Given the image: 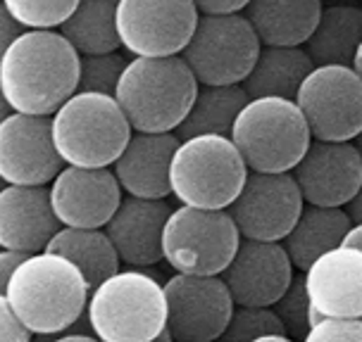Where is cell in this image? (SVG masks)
Returning <instances> with one entry per match:
<instances>
[{
  "instance_id": "6da1fadb",
  "label": "cell",
  "mask_w": 362,
  "mask_h": 342,
  "mask_svg": "<svg viewBox=\"0 0 362 342\" xmlns=\"http://www.w3.org/2000/svg\"><path fill=\"white\" fill-rule=\"evenodd\" d=\"M81 55L60 31H27L0 53V93L10 112L53 117L79 93Z\"/></svg>"
},
{
  "instance_id": "7a4b0ae2",
  "label": "cell",
  "mask_w": 362,
  "mask_h": 342,
  "mask_svg": "<svg viewBox=\"0 0 362 342\" xmlns=\"http://www.w3.org/2000/svg\"><path fill=\"white\" fill-rule=\"evenodd\" d=\"M3 300L34 335L72 331L86 316L90 286L69 259L53 252L31 255L8 286Z\"/></svg>"
},
{
  "instance_id": "3957f363",
  "label": "cell",
  "mask_w": 362,
  "mask_h": 342,
  "mask_svg": "<svg viewBox=\"0 0 362 342\" xmlns=\"http://www.w3.org/2000/svg\"><path fill=\"white\" fill-rule=\"evenodd\" d=\"M200 83L184 57H134L117 88V102L136 133H177L198 98Z\"/></svg>"
},
{
  "instance_id": "277c9868",
  "label": "cell",
  "mask_w": 362,
  "mask_h": 342,
  "mask_svg": "<svg viewBox=\"0 0 362 342\" xmlns=\"http://www.w3.org/2000/svg\"><path fill=\"white\" fill-rule=\"evenodd\" d=\"M88 328L100 342H155L167 331V295L144 269H122L90 290Z\"/></svg>"
},
{
  "instance_id": "5b68a950",
  "label": "cell",
  "mask_w": 362,
  "mask_h": 342,
  "mask_svg": "<svg viewBox=\"0 0 362 342\" xmlns=\"http://www.w3.org/2000/svg\"><path fill=\"white\" fill-rule=\"evenodd\" d=\"M132 135L134 128L112 95L76 93L53 114V140L67 166L110 169Z\"/></svg>"
},
{
  "instance_id": "8992f818",
  "label": "cell",
  "mask_w": 362,
  "mask_h": 342,
  "mask_svg": "<svg viewBox=\"0 0 362 342\" xmlns=\"http://www.w3.org/2000/svg\"><path fill=\"white\" fill-rule=\"evenodd\" d=\"M231 140L250 171L291 173L315 138L296 100L257 98L238 114Z\"/></svg>"
},
{
  "instance_id": "52a82bcc",
  "label": "cell",
  "mask_w": 362,
  "mask_h": 342,
  "mask_svg": "<svg viewBox=\"0 0 362 342\" xmlns=\"http://www.w3.org/2000/svg\"><path fill=\"white\" fill-rule=\"evenodd\" d=\"M170 176L172 195L186 207L229 209L250 169L229 135H196L181 140Z\"/></svg>"
},
{
  "instance_id": "ba28073f",
  "label": "cell",
  "mask_w": 362,
  "mask_h": 342,
  "mask_svg": "<svg viewBox=\"0 0 362 342\" xmlns=\"http://www.w3.org/2000/svg\"><path fill=\"white\" fill-rule=\"evenodd\" d=\"M241 231L229 209L181 204L165 226V262L186 276H222L241 248Z\"/></svg>"
},
{
  "instance_id": "9c48e42d",
  "label": "cell",
  "mask_w": 362,
  "mask_h": 342,
  "mask_svg": "<svg viewBox=\"0 0 362 342\" xmlns=\"http://www.w3.org/2000/svg\"><path fill=\"white\" fill-rule=\"evenodd\" d=\"M260 50L262 43L245 15H200L196 34L181 57L200 86H243Z\"/></svg>"
},
{
  "instance_id": "30bf717a",
  "label": "cell",
  "mask_w": 362,
  "mask_h": 342,
  "mask_svg": "<svg viewBox=\"0 0 362 342\" xmlns=\"http://www.w3.org/2000/svg\"><path fill=\"white\" fill-rule=\"evenodd\" d=\"M193 0H119L117 31L122 48L134 57H179L198 27Z\"/></svg>"
},
{
  "instance_id": "8fae6325",
  "label": "cell",
  "mask_w": 362,
  "mask_h": 342,
  "mask_svg": "<svg viewBox=\"0 0 362 342\" xmlns=\"http://www.w3.org/2000/svg\"><path fill=\"white\" fill-rule=\"evenodd\" d=\"M296 102L315 140L355 143L362 133V79L353 67H317Z\"/></svg>"
},
{
  "instance_id": "7c38bea8",
  "label": "cell",
  "mask_w": 362,
  "mask_h": 342,
  "mask_svg": "<svg viewBox=\"0 0 362 342\" xmlns=\"http://www.w3.org/2000/svg\"><path fill=\"white\" fill-rule=\"evenodd\" d=\"M167 331L174 342H219L236 302L222 276L174 274L165 283Z\"/></svg>"
},
{
  "instance_id": "4fadbf2b",
  "label": "cell",
  "mask_w": 362,
  "mask_h": 342,
  "mask_svg": "<svg viewBox=\"0 0 362 342\" xmlns=\"http://www.w3.org/2000/svg\"><path fill=\"white\" fill-rule=\"evenodd\" d=\"M305 209V197L293 173L250 171L241 195L229 207L241 238L262 243H284Z\"/></svg>"
},
{
  "instance_id": "5bb4252c",
  "label": "cell",
  "mask_w": 362,
  "mask_h": 342,
  "mask_svg": "<svg viewBox=\"0 0 362 342\" xmlns=\"http://www.w3.org/2000/svg\"><path fill=\"white\" fill-rule=\"evenodd\" d=\"M53 140V117L10 112L0 121V176L8 185H53L64 169Z\"/></svg>"
},
{
  "instance_id": "9a60e30c",
  "label": "cell",
  "mask_w": 362,
  "mask_h": 342,
  "mask_svg": "<svg viewBox=\"0 0 362 342\" xmlns=\"http://www.w3.org/2000/svg\"><path fill=\"white\" fill-rule=\"evenodd\" d=\"M296 267L284 243L241 240L222 279L241 307H274L296 279Z\"/></svg>"
},
{
  "instance_id": "2e32d148",
  "label": "cell",
  "mask_w": 362,
  "mask_h": 342,
  "mask_svg": "<svg viewBox=\"0 0 362 342\" xmlns=\"http://www.w3.org/2000/svg\"><path fill=\"white\" fill-rule=\"evenodd\" d=\"M50 197L64 228H105L124 190L112 169L64 166L50 185Z\"/></svg>"
},
{
  "instance_id": "e0dca14e",
  "label": "cell",
  "mask_w": 362,
  "mask_h": 342,
  "mask_svg": "<svg viewBox=\"0 0 362 342\" xmlns=\"http://www.w3.org/2000/svg\"><path fill=\"white\" fill-rule=\"evenodd\" d=\"M291 173L298 181L305 204L344 209L362 185V154L355 143L313 140Z\"/></svg>"
},
{
  "instance_id": "ac0fdd59",
  "label": "cell",
  "mask_w": 362,
  "mask_h": 342,
  "mask_svg": "<svg viewBox=\"0 0 362 342\" xmlns=\"http://www.w3.org/2000/svg\"><path fill=\"white\" fill-rule=\"evenodd\" d=\"M62 228L48 185H5L0 190L3 250L41 255Z\"/></svg>"
},
{
  "instance_id": "d6986e66",
  "label": "cell",
  "mask_w": 362,
  "mask_h": 342,
  "mask_svg": "<svg viewBox=\"0 0 362 342\" xmlns=\"http://www.w3.org/2000/svg\"><path fill=\"white\" fill-rule=\"evenodd\" d=\"M313 326L322 319H362V252L332 250L305 271Z\"/></svg>"
},
{
  "instance_id": "ffe728a7",
  "label": "cell",
  "mask_w": 362,
  "mask_h": 342,
  "mask_svg": "<svg viewBox=\"0 0 362 342\" xmlns=\"http://www.w3.org/2000/svg\"><path fill=\"white\" fill-rule=\"evenodd\" d=\"M170 200H141L124 195L119 209L105 226L110 240L129 269H146L165 259L163 238L172 212Z\"/></svg>"
},
{
  "instance_id": "44dd1931",
  "label": "cell",
  "mask_w": 362,
  "mask_h": 342,
  "mask_svg": "<svg viewBox=\"0 0 362 342\" xmlns=\"http://www.w3.org/2000/svg\"><path fill=\"white\" fill-rule=\"evenodd\" d=\"M181 140L177 133H136L112 171L122 190L141 200H167L172 195V162Z\"/></svg>"
},
{
  "instance_id": "7402d4cb",
  "label": "cell",
  "mask_w": 362,
  "mask_h": 342,
  "mask_svg": "<svg viewBox=\"0 0 362 342\" xmlns=\"http://www.w3.org/2000/svg\"><path fill=\"white\" fill-rule=\"evenodd\" d=\"M322 10L320 0H253L243 15L253 24L262 48H305Z\"/></svg>"
},
{
  "instance_id": "603a6c76",
  "label": "cell",
  "mask_w": 362,
  "mask_h": 342,
  "mask_svg": "<svg viewBox=\"0 0 362 342\" xmlns=\"http://www.w3.org/2000/svg\"><path fill=\"white\" fill-rule=\"evenodd\" d=\"M351 228L353 221L348 219L346 209L305 204L298 224L284 238V248H286L296 271L305 274L320 257L341 248Z\"/></svg>"
},
{
  "instance_id": "cb8c5ba5",
  "label": "cell",
  "mask_w": 362,
  "mask_h": 342,
  "mask_svg": "<svg viewBox=\"0 0 362 342\" xmlns=\"http://www.w3.org/2000/svg\"><path fill=\"white\" fill-rule=\"evenodd\" d=\"M317 69L305 48H262L253 72L243 88L250 100L284 98L298 100V93L308 76Z\"/></svg>"
},
{
  "instance_id": "d4e9b609",
  "label": "cell",
  "mask_w": 362,
  "mask_h": 342,
  "mask_svg": "<svg viewBox=\"0 0 362 342\" xmlns=\"http://www.w3.org/2000/svg\"><path fill=\"white\" fill-rule=\"evenodd\" d=\"M362 48V5H325L305 50L317 67H353Z\"/></svg>"
},
{
  "instance_id": "484cf974",
  "label": "cell",
  "mask_w": 362,
  "mask_h": 342,
  "mask_svg": "<svg viewBox=\"0 0 362 342\" xmlns=\"http://www.w3.org/2000/svg\"><path fill=\"white\" fill-rule=\"evenodd\" d=\"M45 252L60 255L72 262L88 281L90 290L122 271L117 248L110 240L105 228H62Z\"/></svg>"
},
{
  "instance_id": "4316f807",
  "label": "cell",
  "mask_w": 362,
  "mask_h": 342,
  "mask_svg": "<svg viewBox=\"0 0 362 342\" xmlns=\"http://www.w3.org/2000/svg\"><path fill=\"white\" fill-rule=\"evenodd\" d=\"M250 95L243 86H200L189 117L177 128L179 140L196 135H229Z\"/></svg>"
},
{
  "instance_id": "83f0119b",
  "label": "cell",
  "mask_w": 362,
  "mask_h": 342,
  "mask_svg": "<svg viewBox=\"0 0 362 342\" xmlns=\"http://www.w3.org/2000/svg\"><path fill=\"white\" fill-rule=\"evenodd\" d=\"M60 34L74 45L81 57L119 53L117 3L115 0H83L76 12L62 24Z\"/></svg>"
},
{
  "instance_id": "f1b7e54d",
  "label": "cell",
  "mask_w": 362,
  "mask_h": 342,
  "mask_svg": "<svg viewBox=\"0 0 362 342\" xmlns=\"http://www.w3.org/2000/svg\"><path fill=\"white\" fill-rule=\"evenodd\" d=\"M79 0H3V8L27 31H55L76 12Z\"/></svg>"
},
{
  "instance_id": "f546056e",
  "label": "cell",
  "mask_w": 362,
  "mask_h": 342,
  "mask_svg": "<svg viewBox=\"0 0 362 342\" xmlns=\"http://www.w3.org/2000/svg\"><path fill=\"white\" fill-rule=\"evenodd\" d=\"M272 309L279 316L288 338H293L296 342L305 340V335L313 328V305H310L305 274H300V271L296 274L293 283H291L286 293L281 295V300Z\"/></svg>"
},
{
  "instance_id": "4dcf8cb0",
  "label": "cell",
  "mask_w": 362,
  "mask_h": 342,
  "mask_svg": "<svg viewBox=\"0 0 362 342\" xmlns=\"http://www.w3.org/2000/svg\"><path fill=\"white\" fill-rule=\"evenodd\" d=\"M129 62L132 60H127V55L122 53L81 57L79 93H100L115 98Z\"/></svg>"
},
{
  "instance_id": "1f68e13d",
  "label": "cell",
  "mask_w": 362,
  "mask_h": 342,
  "mask_svg": "<svg viewBox=\"0 0 362 342\" xmlns=\"http://www.w3.org/2000/svg\"><path fill=\"white\" fill-rule=\"evenodd\" d=\"M264 335H286L279 316L272 307H241L236 305L234 316L219 342H255Z\"/></svg>"
},
{
  "instance_id": "d6a6232c",
  "label": "cell",
  "mask_w": 362,
  "mask_h": 342,
  "mask_svg": "<svg viewBox=\"0 0 362 342\" xmlns=\"http://www.w3.org/2000/svg\"><path fill=\"white\" fill-rule=\"evenodd\" d=\"M303 342H362V319H322Z\"/></svg>"
},
{
  "instance_id": "836d02e7",
  "label": "cell",
  "mask_w": 362,
  "mask_h": 342,
  "mask_svg": "<svg viewBox=\"0 0 362 342\" xmlns=\"http://www.w3.org/2000/svg\"><path fill=\"white\" fill-rule=\"evenodd\" d=\"M31 333L27 324L12 312L5 300H0V342H31Z\"/></svg>"
},
{
  "instance_id": "e575fe53",
  "label": "cell",
  "mask_w": 362,
  "mask_h": 342,
  "mask_svg": "<svg viewBox=\"0 0 362 342\" xmlns=\"http://www.w3.org/2000/svg\"><path fill=\"white\" fill-rule=\"evenodd\" d=\"M31 255L27 252H17V250H3L0 252V290L10 283V279L15 276V271L29 259Z\"/></svg>"
},
{
  "instance_id": "d590c367",
  "label": "cell",
  "mask_w": 362,
  "mask_h": 342,
  "mask_svg": "<svg viewBox=\"0 0 362 342\" xmlns=\"http://www.w3.org/2000/svg\"><path fill=\"white\" fill-rule=\"evenodd\" d=\"M200 15L208 17H231V15H243L248 3L245 0H236V3H196Z\"/></svg>"
},
{
  "instance_id": "8d00e7d4",
  "label": "cell",
  "mask_w": 362,
  "mask_h": 342,
  "mask_svg": "<svg viewBox=\"0 0 362 342\" xmlns=\"http://www.w3.org/2000/svg\"><path fill=\"white\" fill-rule=\"evenodd\" d=\"M22 34H27V29H24L22 24H17L15 19L10 17V12H8V10L0 8V38H3V41H0V45H3V53H5V50H8L10 45L15 43Z\"/></svg>"
},
{
  "instance_id": "74e56055",
  "label": "cell",
  "mask_w": 362,
  "mask_h": 342,
  "mask_svg": "<svg viewBox=\"0 0 362 342\" xmlns=\"http://www.w3.org/2000/svg\"><path fill=\"white\" fill-rule=\"evenodd\" d=\"M344 209H346L348 219L353 221V226H355V224H362V185H360V190L355 193V197L346 204Z\"/></svg>"
},
{
  "instance_id": "f35d334b",
  "label": "cell",
  "mask_w": 362,
  "mask_h": 342,
  "mask_svg": "<svg viewBox=\"0 0 362 342\" xmlns=\"http://www.w3.org/2000/svg\"><path fill=\"white\" fill-rule=\"evenodd\" d=\"M346 248H353V250H360L362 252V224H355L351 231H348L346 240H344Z\"/></svg>"
},
{
  "instance_id": "ab89813d",
  "label": "cell",
  "mask_w": 362,
  "mask_h": 342,
  "mask_svg": "<svg viewBox=\"0 0 362 342\" xmlns=\"http://www.w3.org/2000/svg\"><path fill=\"white\" fill-rule=\"evenodd\" d=\"M53 342H100L95 335H86V333H67L62 338H55Z\"/></svg>"
},
{
  "instance_id": "60d3db41",
  "label": "cell",
  "mask_w": 362,
  "mask_h": 342,
  "mask_svg": "<svg viewBox=\"0 0 362 342\" xmlns=\"http://www.w3.org/2000/svg\"><path fill=\"white\" fill-rule=\"evenodd\" d=\"M255 342H296L288 335H264V338H257Z\"/></svg>"
},
{
  "instance_id": "b9f144b4",
  "label": "cell",
  "mask_w": 362,
  "mask_h": 342,
  "mask_svg": "<svg viewBox=\"0 0 362 342\" xmlns=\"http://www.w3.org/2000/svg\"><path fill=\"white\" fill-rule=\"evenodd\" d=\"M353 69L360 74V79H362V48L358 50V55H355V62H353Z\"/></svg>"
},
{
  "instance_id": "7bdbcfd3",
  "label": "cell",
  "mask_w": 362,
  "mask_h": 342,
  "mask_svg": "<svg viewBox=\"0 0 362 342\" xmlns=\"http://www.w3.org/2000/svg\"><path fill=\"white\" fill-rule=\"evenodd\" d=\"M355 145H358V150H360V154H362V133L358 135V138H355Z\"/></svg>"
}]
</instances>
